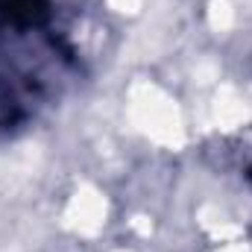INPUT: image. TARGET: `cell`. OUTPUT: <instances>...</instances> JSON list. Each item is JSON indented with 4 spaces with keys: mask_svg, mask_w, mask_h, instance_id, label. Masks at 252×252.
Masks as SVG:
<instances>
[{
    "mask_svg": "<svg viewBox=\"0 0 252 252\" xmlns=\"http://www.w3.org/2000/svg\"><path fill=\"white\" fill-rule=\"evenodd\" d=\"M50 15V0H0V21L15 30L38 27Z\"/></svg>",
    "mask_w": 252,
    "mask_h": 252,
    "instance_id": "1",
    "label": "cell"
}]
</instances>
